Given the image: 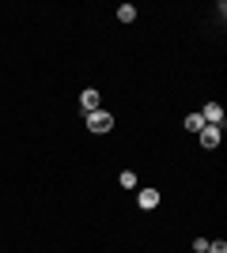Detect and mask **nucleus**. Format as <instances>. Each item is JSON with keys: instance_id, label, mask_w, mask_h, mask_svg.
Returning a JSON list of instances; mask_svg holds the SVG:
<instances>
[{"instance_id": "3", "label": "nucleus", "mask_w": 227, "mask_h": 253, "mask_svg": "<svg viewBox=\"0 0 227 253\" xmlns=\"http://www.w3.org/2000/svg\"><path fill=\"white\" fill-rule=\"evenodd\" d=\"M220 136H224V132H220L216 125H205V128H201V144H205V148H220Z\"/></svg>"}, {"instance_id": "2", "label": "nucleus", "mask_w": 227, "mask_h": 253, "mask_svg": "<svg viewBox=\"0 0 227 253\" xmlns=\"http://www.w3.org/2000/svg\"><path fill=\"white\" fill-rule=\"evenodd\" d=\"M201 117H205V125L224 128V106H220V102H208L205 110H201Z\"/></svg>"}, {"instance_id": "5", "label": "nucleus", "mask_w": 227, "mask_h": 253, "mask_svg": "<svg viewBox=\"0 0 227 253\" xmlns=\"http://www.w3.org/2000/svg\"><path fill=\"white\" fill-rule=\"evenodd\" d=\"M136 201H140L144 211H151L155 204H159V189H140V197H136Z\"/></svg>"}, {"instance_id": "9", "label": "nucleus", "mask_w": 227, "mask_h": 253, "mask_svg": "<svg viewBox=\"0 0 227 253\" xmlns=\"http://www.w3.org/2000/svg\"><path fill=\"white\" fill-rule=\"evenodd\" d=\"M205 253H227V242H224V238H216V242H208Z\"/></svg>"}, {"instance_id": "4", "label": "nucleus", "mask_w": 227, "mask_h": 253, "mask_svg": "<svg viewBox=\"0 0 227 253\" xmlns=\"http://www.w3.org/2000/svg\"><path fill=\"white\" fill-rule=\"evenodd\" d=\"M80 106H84V114H91V110H98V91H95V87H87L84 95H80Z\"/></svg>"}, {"instance_id": "10", "label": "nucleus", "mask_w": 227, "mask_h": 253, "mask_svg": "<svg viewBox=\"0 0 227 253\" xmlns=\"http://www.w3.org/2000/svg\"><path fill=\"white\" fill-rule=\"evenodd\" d=\"M208 250V238H193V253H205Z\"/></svg>"}, {"instance_id": "8", "label": "nucleus", "mask_w": 227, "mask_h": 253, "mask_svg": "<svg viewBox=\"0 0 227 253\" xmlns=\"http://www.w3.org/2000/svg\"><path fill=\"white\" fill-rule=\"evenodd\" d=\"M121 185H125V189H136V174H133V170H121Z\"/></svg>"}, {"instance_id": "6", "label": "nucleus", "mask_w": 227, "mask_h": 253, "mask_svg": "<svg viewBox=\"0 0 227 253\" xmlns=\"http://www.w3.org/2000/svg\"><path fill=\"white\" fill-rule=\"evenodd\" d=\"M185 128H189V132H201V128H205V117H201V110L185 114Z\"/></svg>"}, {"instance_id": "7", "label": "nucleus", "mask_w": 227, "mask_h": 253, "mask_svg": "<svg viewBox=\"0 0 227 253\" xmlns=\"http://www.w3.org/2000/svg\"><path fill=\"white\" fill-rule=\"evenodd\" d=\"M118 19L121 23H133V19H136V8H133V4H121V8H118Z\"/></svg>"}, {"instance_id": "1", "label": "nucleus", "mask_w": 227, "mask_h": 253, "mask_svg": "<svg viewBox=\"0 0 227 253\" xmlns=\"http://www.w3.org/2000/svg\"><path fill=\"white\" fill-rule=\"evenodd\" d=\"M87 128L98 132V136L110 132V128H114V114H110V110H91V114H87Z\"/></svg>"}]
</instances>
